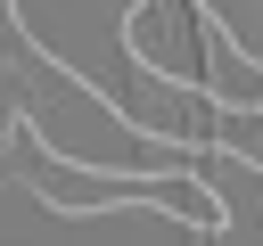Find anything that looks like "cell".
Returning <instances> with one entry per match:
<instances>
[{
	"instance_id": "1",
	"label": "cell",
	"mask_w": 263,
	"mask_h": 246,
	"mask_svg": "<svg viewBox=\"0 0 263 246\" xmlns=\"http://www.w3.org/2000/svg\"><path fill=\"white\" fill-rule=\"evenodd\" d=\"M16 123H25V148H33V180H41V197H49L58 213L156 205V213H173V221H189V230H205V238L230 221V213H222V197H214V180H197V172H99V164L49 156V139H41V123H33V107H25Z\"/></svg>"
}]
</instances>
